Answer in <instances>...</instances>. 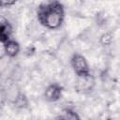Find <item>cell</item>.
<instances>
[{
	"label": "cell",
	"mask_w": 120,
	"mask_h": 120,
	"mask_svg": "<svg viewBox=\"0 0 120 120\" xmlns=\"http://www.w3.org/2000/svg\"><path fill=\"white\" fill-rule=\"evenodd\" d=\"M38 19L46 28L55 30L59 28L64 20V8L59 2H50L39 6Z\"/></svg>",
	"instance_id": "6da1fadb"
},
{
	"label": "cell",
	"mask_w": 120,
	"mask_h": 120,
	"mask_svg": "<svg viewBox=\"0 0 120 120\" xmlns=\"http://www.w3.org/2000/svg\"><path fill=\"white\" fill-rule=\"evenodd\" d=\"M70 64L77 76H82L90 73L87 60L83 55L80 53H74L71 56Z\"/></svg>",
	"instance_id": "7a4b0ae2"
},
{
	"label": "cell",
	"mask_w": 120,
	"mask_h": 120,
	"mask_svg": "<svg viewBox=\"0 0 120 120\" xmlns=\"http://www.w3.org/2000/svg\"><path fill=\"white\" fill-rule=\"evenodd\" d=\"M94 86H95V78L90 73L82 76H77L75 81V88L78 92L81 93L90 92Z\"/></svg>",
	"instance_id": "3957f363"
},
{
	"label": "cell",
	"mask_w": 120,
	"mask_h": 120,
	"mask_svg": "<svg viewBox=\"0 0 120 120\" xmlns=\"http://www.w3.org/2000/svg\"><path fill=\"white\" fill-rule=\"evenodd\" d=\"M61 96H62V87L58 83L49 84L44 91V97L46 100L50 102L57 101L61 98Z\"/></svg>",
	"instance_id": "277c9868"
},
{
	"label": "cell",
	"mask_w": 120,
	"mask_h": 120,
	"mask_svg": "<svg viewBox=\"0 0 120 120\" xmlns=\"http://www.w3.org/2000/svg\"><path fill=\"white\" fill-rule=\"evenodd\" d=\"M2 49L7 56L12 58L18 55L21 48H20V44L16 40L10 39L6 43H2Z\"/></svg>",
	"instance_id": "5b68a950"
},
{
	"label": "cell",
	"mask_w": 120,
	"mask_h": 120,
	"mask_svg": "<svg viewBox=\"0 0 120 120\" xmlns=\"http://www.w3.org/2000/svg\"><path fill=\"white\" fill-rule=\"evenodd\" d=\"M12 33V26L4 17L1 18V27H0V38L1 43H6L10 40V36Z\"/></svg>",
	"instance_id": "8992f818"
},
{
	"label": "cell",
	"mask_w": 120,
	"mask_h": 120,
	"mask_svg": "<svg viewBox=\"0 0 120 120\" xmlns=\"http://www.w3.org/2000/svg\"><path fill=\"white\" fill-rule=\"evenodd\" d=\"M28 103H29V101H28L27 97L22 92L12 104L14 105L15 108H17L19 110H22V109H25L28 107Z\"/></svg>",
	"instance_id": "52a82bcc"
},
{
	"label": "cell",
	"mask_w": 120,
	"mask_h": 120,
	"mask_svg": "<svg viewBox=\"0 0 120 120\" xmlns=\"http://www.w3.org/2000/svg\"><path fill=\"white\" fill-rule=\"evenodd\" d=\"M58 120H81L80 116L77 112H75L72 110H65L63 113L59 116Z\"/></svg>",
	"instance_id": "ba28073f"
},
{
	"label": "cell",
	"mask_w": 120,
	"mask_h": 120,
	"mask_svg": "<svg viewBox=\"0 0 120 120\" xmlns=\"http://www.w3.org/2000/svg\"><path fill=\"white\" fill-rule=\"evenodd\" d=\"M112 39H113V36L111 32H106L104 34H102V36L100 37V43L102 45H111V43L112 42Z\"/></svg>",
	"instance_id": "9c48e42d"
},
{
	"label": "cell",
	"mask_w": 120,
	"mask_h": 120,
	"mask_svg": "<svg viewBox=\"0 0 120 120\" xmlns=\"http://www.w3.org/2000/svg\"><path fill=\"white\" fill-rule=\"evenodd\" d=\"M107 120H111V119H107Z\"/></svg>",
	"instance_id": "30bf717a"
}]
</instances>
